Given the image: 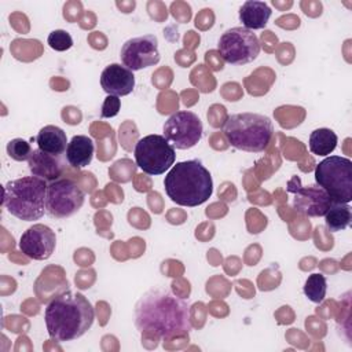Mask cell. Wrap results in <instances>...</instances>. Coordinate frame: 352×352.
Returning <instances> with one entry per match:
<instances>
[{
	"mask_svg": "<svg viewBox=\"0 0 352 352\" xmlns=\"http://www.w3.org/2000/svg\"><path fill=\"white\" fill-rule=\"evenodd\" d=\"M133 319L140 333H151L160 338L187 334L192 327L188 302L162 287H153L140 296Z\"/></svg>",
	"mask_w": 352,
	"mask_h": 352,
	"instance_id": "6da1fadb",
	"label": "cell"
},
{
	"mask_svg": "<svg viewBox=\"0 0 352 352\" xmlns=\"http://www.w3.org/2000/svg\"><path fill=\"white\" fill-rule=\"evenodd\" d=\"M48 336L58 341H73L84 336L94 324L95 309L78 292H65L54 297L44 312Z\"/></svg>",
	"mask_w": 352,
	"mask_h": 352,
	"instance_id": "7a4b0ae2",
	"label": "cell"
},
{
	"mask_svg": "<svg viewBox=\"0 0 352 352\" xmlns=\"http://www.w3.org/2000/svg\"><path fill=\"white\" fill-rule=\"evenodd\" d=\"M165 192L180 206H198L213 192L210 172L199 160L176 162L164 179Z\"/></svg>",
	"mask_w": 352,
	"mask_h": 352,
	"instance_id": "3957f363",
	"label": "cell"
},
{
	"mask_svg": "<svg viewBox=\"0 0 352 352\" xmlns=\"http://www.w3.org/2000/svg\"><path fill=\"white\" fill-rule=\"evenodd\" d=\"M221 132L232 147L246 153H261L272 139L274 125L264 114L235 113L226 118Z\"/></svg>",
	"mask_w": 352,
	"mask_h": 352,
	"instance_id": "277c9868",
	"label": "cell"
},
{
	"mask_svg": "<svg viewBox=\"0 0 352 352\" xmlns=\"http://www.w3.org/2000/svg\"><path fill=\"white\" fill-rule=\"evenodd\" d=\"M47 180L33 175L10 180L3 188V206L19 220H38L47 212Z\"/></svg>",
	"mask_w": 352,
	"mask_h": 352,
	"instance_id": "5b68a950",
	"label": "cell"
},
{
	"mask_svg": "<svg viewBox=\"0 0 352 352\" xmlns=\"http://www.w3.org/2000/svg\"><path fill=\"white\" fill-rule=\"evenodd\" d=\"M315 182L326 191L331 202L352 201V161L346 157L330 155L315 168Z\"/></svg>",
	"mask_w": 352,
	"mask_h": 352,
	"instance_id": "8992f818",
	"label": "cell"
},
{
	"mask_svg": "<svg viewBox=\"0 0 352 352\" xmlns=\"http://www.w3.org/2000/svg\"><path fill=\"white\" fill-rule=\"evenodd\" d=\"M136 165L147 175L165 173L175 165V147L162 135H147L135 146Z\"/></svg>",
	"mask_w": 352,
	"mask_h": 352,
	"instance_id": "52a82bcc",
	"label": "cell"
},
{
	"mask_svg": "<svg viewBox=\"0 0 352 352\" xmlns=\"http://www.w3.org/2000/svg\"><path fill=\"white\" fill-rule=\"evenodd\" d=\"M217 51L224 62L241 66L253 62L258 56L260 43L252 30L235 26L220 36Z\"/></svg>",
	"mask_w": 352,
	"mask_h": 352,
	"instance_id": "ba28073f",
	"label": "cell"
},
{
	"mask_svg": "<svg viewBox=\"0 0 352 352\" xmlns=\"http://www.w3.org/2000/svg\"><path fill=\"white\" fill-rule=\"evenodd\" d=\"M85 194L72 179H58L48 184L45 210L51 217L66 219L77 213L84 204Z\"/></svg>",
	"mask_w": 352,
	"mask_h": 352,
	"instance_id": "9c48e42d",
	"label": "cell"
},
{
	"mask_svg": "<svg viewBox=\"0 0 352 352\" xmlns=\"http://www.w3.org/2000/svg\"><path fill=\"white\" fill-rule=\"evenodd\" d=\"M204 126L199 117L187 110L176 111L164 124V138L179 150L194 147L202 138Z\"/></svg>",
	"mask_w": 352,
	"mask_h": 352,
	"instance_id": "30bf717a",
	"label": "cell"
},
{
	"mask_svg": "<svg viewBox=\"0 0 352 352\" xmlns=\"http://www.w3.org/2000/svg\"><path fill=\"white\" fill-rule=\"evenodd\" d=\"M287 191L293 194V208L308 217L324 216L331 205V199L323 188L318 184L301 186L297 176L289 182Z\"/></svg>",
	"mask_w": 352,
	"mask_h": 352,
	"instance_id": "8fae6325",
	"label": "cell"
},
{
	"mask_svg": "<svg viewBox=\"0 0 352 352\" xmlns=\"http://www.w3.org/2000/svg\"><path fill=\"white\" fill-rule=\"evenodd\" d=\"M125 67L132 72L154 66L160 62L158 40L154 34H144L126 40L120 52Z\"/></svg>",
	"mask_w": 352,
	"mask_h": 352,
	"instance_id": "7c38bea8",
	"label": "cell"
},
{
	"mask_svg": "<svg viewBox=\"0 0 352 352\" xmlns=\"http://www.w3.org/2000/svg\"><path fill=\"white\" fill-rule=\"evenodd\" d=\"M56 245L55 232L45 224L30 226L19 239L21 252L33 260H47L52 256Z\"/></svg>",
	"mask_w": 352,
	"mask_h": 352,
	"instance_id": "4fadbf2b",
	"label": "cell"
},
{
	"mask_svg": "<svg viewBox=\"0 0 352 352\" xmlns=\"http://www.w3.org/2000/svg\"><path fill=\"white\" fill-rule=\"evenodd\" d=\"M100 85L107 95L125 96L135 88L133 72L120 63L106 66L100 74Z\"/></svg>",
	"mask_w": 352,
	"mask_h": 352,
	"instance_id": "5bb4252c",
	"label": "cell"
},
{
	"mask_svg": "<svg viewBox=\"0 0 352 352\" xmlns=\"http://www.w3.org/2000/svg\"><path fill=\"white\" fill-rule=\"evenodd\" d=\"M66 155H54L48 154L38 147L32 151L30 158L28 160L29 170L33 176L41 177L47 182L58 180L66 168Z\"/></svg>",
	"mask_w": 352,
	"mask_h": 352,
	"instance_id": "9a60e30c",
	"label": "cell"
},
{
	"mask_svg": "<svg viewBox=\"0 0 352 352\" xmlns=\"http://www.w3.org/2000/svg\"><path fill=\"white\" fill-rule=\"evenodd\" d=\"M95 144L94 140L87 135H76L67 144L66 160L67 164L76 169L85 168L94 158Z\"/></svg>",
	"mask_w": 352,
	"mask_h": 352,
	"instance_id": "2e32d148",
	"label": "cell"
},
{
	"mask_svg": "<svg viewBox=\"0 0 352 352\" xmlns=\"http://www.w3.org/2000/svg\"><path fill=\"white\" fill-rule=\"evenodd\" d=\"M272 11L267 3L258 0H248L239 8V21L249 30L265 28Z\"/></svg>",
	"mask_w": 352,
	"mask_h": 352,
	"instance_id": "e0dca14e",
	"label": "cell"
},
{
	"mask_svg": "<svg viewBox=\"0 0 352 352\" xmlns=\"http://www.w3.org/2000/svg\"><path fill=\"white\" fill-rule=\"evenodd\" d=\"M36 143L40 150L54 155H63L69 144L66 132L56 125L43 126L36 136Z\"/></svg>",
	"mask_w": 352,
	"mask_h": 352,
	"instance_id": "ac0fdd59",
	"label": "cell"
},
{
	"mask_svg": "<svg viewBox=\"0 0 352 352\" xmlns=\"http://www.w3.org/2000/svg\"><path fill=\"white\" fill-rule=\"evenodd\" d=\"M337 135L329 128H319L309 135V150L315 155H329L337 147Z\"/></svg>",
	"mask_w": 352,
	"mask_h": 352,
	"instance_id": "d6986e66",
	"label": "cell"
},
{
	"mask_svg": "<svg viewBox=\"0 0 352 352\" xmlns=\"http://www.w3.org/2000/svg\"><path fill=\"white\" fill-rule=\"evenodd\" d=\"M351 220H352V213L348 204L331 202L330 208L324 214L326 227L329 228L330 232L345 230L351 224Z\"/></svg>",
	"mask_w": 352,
	"mask_h": 352,
	"instance_id": "ffe728a7",
	"label": "cell"
},
{
	"mask_svg": "<svg viewBox=\"0 0 352 352\" xmlns=\"http://www.w3.org/2000/svg\"><path fill=\"white\" fill-rule=\"evenodd\" d=\"M326 289H327V282L324 275L322 274H311L304 283V294L308 297V300L316 304L324 300Z\"/></svg>",
	"mask_w": 352,
	"mask_h": 352,
	"instance_id": "44dd1931",
	"label": "cell"
},
{
	"mask_svg": "<svg viewBox=\"0 0 352 352\" xmlns=\"http://www.w3.org/2000/svg\"><path fill=\"white\" fill-rule=\"evenodd\" d=\"M32 146L28 140L22 138H15L7 143V154L15 161H28L32 154Z\"/></svg>",
	"mask_w": 352,
	"mask_h": 352,
	"instance_id": "7402d4cb",
	"label": "cell"
},
{
	"mask_svg": "<svg viewBox=\"0 0 352 352\" xmlns=\"http://www.w3.org/2000/svg\"><path fill=\"white\" fill-rule=\"evenodd\" d=\"M48 45L55 50V51H66L69 48L73 47V38L70 36V33H67L66 30H62V29H56V30H52L50 34H48Z\"/></svg>",
	"mask_w": 352,
	"mask_h": 352,
	"instance_id": "603a6c76",
	"label": "cell"
},
{
	"mask_svg": "<svg viewBox=\"0 0 352 352\" xmlns=\"http://www.w3.org/2000/svg\"><path fill=\"white\" fill-rule=\"evenodd\" d=\"M120 107H121V99H120L118 96L107 95V98H106L104 102H103L100 116H102L103 118L116 117V116L118 114V111H120Z\"/></svg>",
	"mask_w": 352,
	"mask_h": 352,
	"instance_id": "cb8c5ba5",
	"label": "cell"
}]
</instances>
